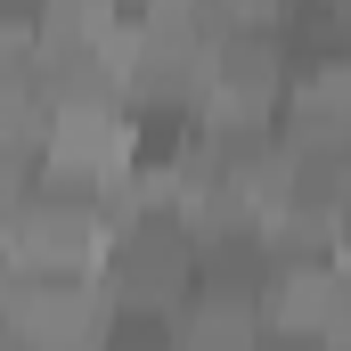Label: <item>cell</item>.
<instances>
[{
  "label": "cell",
  "mask_w": 351,
  "mask_h": 351,
  "mask_svg": "<svg viewBox=\"0 0 351 351\" xmlns=\"http://www.w3.org/2000/svg\"><path fill=\"white\" fill-rule=\"evenodd\" d=\"M114 319H172L180 302L196 294V229L188 213L164 196H139L123 221H114V245L98 269Z\"/></svg>",
  "instance_id": "2"
},
{
  "label": "cell",
  "mask_w": 351,
  "mask_h": 351,
  "mask_svg": "<svg viewBox=\"0 0 351 351\" xmlns=\"http://www.w3.org/2000/svg\"><path fill=\"white\" fill-rule=\"evenodd\" d=\"M343 351H351V343H343Z\"/></svg>",
  "instance_id": "11"
},
{
  "label": "cell",
  "mask_w": 351,
  "mask_h": 351,
  "mask_svg": "<svg viewBox=\"0 0 351 351\" xmlns=\"http://www.w3.org/2000/svg\"><path fill=\"white\" fill-rule=\"evenodd\" d=\"M278 106H286V33H278V8H229L221 33H213V58H204L196 114L204 123H278Z\"/></svg>",
  "instance_id": "4"
},
{
  "label": "cell",
  "mask_w": 351,
  "mask_h": 351,
  "mask_svg": "<svg viewBox=\"0 0 351 351\" xmlns=\"http://www.w3.org/2000/svg\"><path fill=\"white\" fill-rule=\"evenodd\" d=\"M221 16L229 8H180V0L131 8V49H123V98H131V114H196Z\"/></svg>",
  "instance_id": "3"
},
{
  "label": "cell",
  "mask_w": 351,
  "mask_h": 351,
  "mask_svg": "<svg viewBox=\"0 0 351 351\" xmlns=\"http://www.w3.org/2000/svg\"><path fill=\"white\" fill-rule=\"evenodd\" d=\"M114 221H123V204L106 188L41 172L33 196H25V213L0 237V262L16 269V278H98L106 269V245H114Z\"/></svg>",
  "instance_id": "1"
},
{
  "label": "cell",
  "mask_w": 351,
  "mask_h": 351,
  "mask_svg": "<svg viewBox=\"0 0 351 351\" xmlns=\"http://www.w3.org/2000/svg\"><path fill=\"white\" fill-rule=\"evenodd\" d=\"M0 278H8V269H0ZM0 351H25V343H16V327H8V302H0Z\"/></svg>",
  "instance_id": "9"
},
{
  "label": "cell",
  "mask_w": 351,
  "mask_h": 351,
  "mask_svg": "<svg viewBox=\"0 0 351 351\" xmlns=\"http://www.w3.org/2000/svg\"><path fill=\"white\" fill-rule=\"evenodd\" d=\"M98 351H172V319H114Z\"/></svg>",
  "instance_id": "8"
},
{
  "label": "cell",
  "mask_w": 351,
  "mask_h": 351,
  "mask_svg": "<svg viewBox=\"0 0 351 351\" xmlns=\"http://www.w3.org/2000/svg\"><path fill=\"white\" fill-rule=\"evenodd\" d=\"M172 351H269L262 294H237V286H196V294L172 311Z\"/></svg>",
  "instance_id": "7"
},
{
  "label": "cell",
  "mask_w": 351,
  "mask_h": 351,
  "mask_svg": "<svg viewBox=\"0 0 351 351\" xmlns=\"http://www.w3.org/2000/svg\"><path fill=\"white\" fill-rule=\"evenodd\" d=\"M0 302H8V327L25 351H98L114 335V302L98 278H0Z\"/></svg>",
  "instance_id": "6"
},
{
  "label": "cell",
  "mask_w": 351,
  "mask_h": 351,
  "mask_svg": "<svg viewBox=\"0 0 351 351\" xmlns=\"http://www.w3.org/2000/svg\"><path fill=\"white\" fill-rule=\"evenodd\" d=\"M262 327L269 343H351V262L335 245L269 254L262 269Z\"/></svg>",
  "instance_id": "5"
},
{
  "label": "cell",
  "mask_w": 351,
  "mask_h": 351,
  "mask_svg": "<svg viewBox=\"0 0 351 351\" xmlns=\"http://www.w3.org/2000/svg\"><path fill=\"white\" fill-rule=\"evenodd\" d=\"M269 351H335V343H269Z\"/></svg>",
  "instance_id": "10"
}]
</instances>
